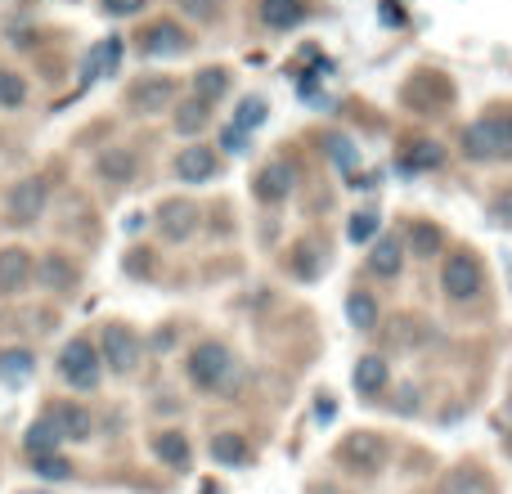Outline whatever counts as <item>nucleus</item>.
<instances>
[{
    "instance_id": "f257e3e1",
    "label": "nucleus",
    "mask_w": 512,
    "mask_h": 494,
    "mask_svg": "<svg viewBox=\"0 0 512 494\" xmlns=\"http://www.w3.org/2000/svg\"><path fill=\"white\" fill-rule=\"evenodd\" d=\"M463 153L477 162H508L512 158V117H486L463 131Z\"/></svg>"
},
{
    "instance_id": "f03ea898",
    "label": "nucleus",
    "mask_w": 512,
    "mask_h": 494,
    "mask_svg": "<svg viewBox=\"0 0 512 494\" xmlns=\"http://www.w3.org/2000/svg\"><path fill=\"white\" fill-rule=\"evenodd\" d=\"M337 463L351 468L355 477H373L387 463V441L378 432H346L342 445H337Z\"/></svg>"
},
{
    "instance_id": "7ed1b4c3",
    "label": "nucleus",
    "mask_w": 512,
    "mask_h": 494,
    "mask_svg": "<svg viewBox=\"0 0 512 494\" xmlns=\"http://www.w3.org/2000/svg\"><path fill=\"white\" fill-rule=\"evenodd\" d=\"M234 373V355H230V346L225 342H203L194 355H189V378L198 382V387H221L225 378Z\"/></svg>"
},
{
    "instance_id": "20e7f679",
    "label": "nucleus",
    "mask_w": 512,
    "mask_h": 494,
    "mask_svg": "<svg viewBox=\"0 0 512 494\" xmlns=\"http://www.w3.org/2000/svg\"><path fill=\"white\" fill-rule=\"evenodd\" d=\"M59 373H63V382H72V387L90 391V387L99 382V351L86 342V337H77V342L63 346V355H59Z\"/></svg>"
},
{
    "instance_id": "39448f33",
    "label": "nucleus",
    "mask_w": 512,
    "mask_h": 494,
    "mask_svg": "<svg viewBox=\"0 0 512 494\" xmlns=\"http://www.w3.org/2000/svg\"><path fill=\"white\" fill-rule=\"evenodd\" d=\"M441 288H445V297H454V301H472V297H477V292H481V265H477V256L454 252L450 261H445Z\"/></svg>"
},
{
    "instance_id": "423d86ee",
    "label": "nucleus",
    "mask_w": 512,
    "mask_h": 494,
    "mask_svg": "<svg viewBox=\"0 0 512 494\" xmlns=\"http://www.w3.org/2000/svg\"><path fill=\"white\" fill-rule=\"evenodd\" d=\"M50 427L59 432V441H90V436H95V418H90V409L77 405V400L54 405L50 409Z\"/></svg>"
},
{
    "instance_id": "0eeeda50",
    "label": "nucleus",
    "mask_w": 512,
    "mask_h": 494,
    "mask_svg": "<svg viewBox=\"0 0 512 494\" xmlns=\"http://www.w3.org/2000/svg\"><path fill=\"white\" fill-rule=\"evenodd\" d=\"M9 221L14 225H32L41 221L45 212V180H18L14 189H9Z\"/></svg>"
},
{
    "instance_id": "6e6552de",
    "label": "nucleus",
    "mask_w": 512,
    "mask_h": 494,
    "mask_svg": "<svg viewBox=\"0 0 512 494\" xmlns=\"http://www.w3.org/2000/svg\"><path fill=\"white\" fill-rule=\"evenodd\" d=\"M171 95H176V86H171V77H140L131 90H126V104L135 108V113H162V108L171 104Z\"/></svg>"
},
{
    "instance_id": "1a4fd4ad",
    "label": "nucleus",
    "mask_w": 512,
    "mask_h": 494,
    "mask_svg": "<svg viewBox=\"0 0 512 494\" xmlns=\"http://www.w3.org/2000/svg\"><path fill=\"white\" fill-rule=\"evenodd\" d=\"M158 225H162V234H167L171 243L189 239V234L198 230V207L189 203V198H167V203L158 207Z\"/></svg>"
},
{
    "instance_id": "9d476101",
    "label": "nucleus",
    "mask_w": 512,
    "mask_h": 494,
    "mask_svg": "<svg viewBox=\"0 0 512 494\" xmlns=\"http://www.w3.org/2000/svg\"><path fill=\"white\" fill-rule=\"evenodd\" d=\"M104 360H108V369H117V373H131L135 364H140V346H135V337H131V328H104Z\"/></svg>"
},
{
    "instance_id": "9b49d317",
    "label": "nucleus",
    "mask_w": 512,
    "mask_h": 494,
    "mask_svg": "<svg viewBox=\"0 0 512 494\" xmlns=\"http://www.w3.org/2000/svg\"><path fill=\"white\" fill-rule=\"evenodd\" d=\"M27 279H32V256L23 252V247H5L0 252V292H23Z\"/></svg>"
},
{
    "instance_id": "f8f14e48",
    "label": "nucleus",
    "mask_w": 512,
    "mask_h": 494,
    "mask_svg": "<svg viewBox=\"0 0 512 494\" xmlns=\"http://www.w3.org/2000/svg\"><path fill=\"white\" fill-rule=\"evenodd\" d=\"M292 185H297V171H292V162H270V167L256 176V194H261L265 203H279V198H288Z\"/></svg>"
},
{
    "instance_id": "ddd939ff",
    "label": "nucleus",
    "mask_w": 512,
    "mask_h": 494,
    "mask_svg": "<svg viewBox=\"0 0 512 494\" xmlns=\"http://www.w3.org/2000/svg\"><path fill=\"white\" fill-rule=\"evenodd\" d=\"M176 176L189 180V185H198V180H212V176H216V153L203 149V144H194V149H180Z\"/></svg>"
},
{
    "instance_id": "4468645a",
    "label": "nucleus",
    "mask_w": 512,
    "mask_h": 494,
    "mask_svg": "<svg viewBox=\"0 0 512 494\" xmlns=\"http://www.w3.org/2000/svg\"><path fill=\"white\" fill-rule=\"evenodd\" d=\"M140 41H144V54H185L189 36L180 32L176 23H153L149 32L140 36Z\"/></svg>"
},
{
    "instance_id": "2eb2a0df",
    "label": "nucleus",
    "mask_w": 512,
    "mask_h": 494,
    "mask_svg": "<svg viewBox=\"0 0 512 494\" xmlns=\"http://www.w3.org/2000/svg\"><path fill=\"white\" fill-rule=\"evenodd\" d=\"M306 18V5L301 0H261V23L274 27V32H288Z\"/></svg>"
},
{
    "instance_id": "dca6fc26",
    "label": "nucleus",
    "mask_w": 512,
    "mask_h": 494,
    "mask_svg": "<svg viewBox=\"0 0 512 494\" xmlns=\"http://www.w3.org/2000/svg\"><path fill=\"white\" fill-rule=\"evenodd\" d=\"M405 243H409V252H414L418 261H427V256H441V252H445V234L436 230L432 221H414V225H409Z\"/></svg>"
},
{
    "instance_id": "f3484780",
    "label": "nucleus",
    "mask_w": 512,
    "mask_h": 494,
    "mask_svg": "<svg viewBox=\"0 0 512 494\" xmlns=\"http://www.w3.org/2000/svg\"><path fill=\"white\" fill-rule=\"evenodd\" d=\"M99 176H104L108 185H126V180L135 176V153L104 149V153H99Z\"/></svg>"
},
{
    "instance_id": "a211bd4d",
    "label": "nucleus",
    "mask_w": 512,
    "mask_h": 494,
    "mask_svg": "<svg viewBox=\"0 0 512 494\" xmlns=\"http://www.w3.org/2000/svg\"><path fill=\"white\" fill-rule=\"evenodd\" d=\"M382 387H387V360L364 355V360L355 364V391H360V396H378Z\"/></svg>"
},
{
    "instance_id": "6ab92c4d",
    "label": "nucleus",
    "mask_w": 512,
    "mask_h": 494,
    "mask_svg": "<svg viewBox=\"0 0 512 494\" xmlns=\"http://www.w3.org/2000/svg\"><path fill=\"white\" fill-rule=\"evenodd\" d=\"M36 369L32 351H23V346H14V351H0V382H9V387H18V382H27Z\"/></svg>"
},
{
    "instance_id": "aec40b11",
    "label": "nucleus",
    "mask_w": 512,
    "mask_h": 494,
    "mask_svg": "<svg viewBox=\"0 0 512 494\" xmlns=\"http://www.w3.org/2000/svg\"><path fill=\"white\" fill-rule=\"evenodd\" d=\"M41 283H45V288H54V292H68L72 283H77V270H72L68 256L50 252V256L41 261Z\"/></svg>"
},
{
    "instance_id": "412c9836",
    "label": "nucleus",
    "mask_w": 512,
    "mask_h": 494,
    "mask_svg": "<svg viewBox=\"0 0 512 494\" xmlns=\"http://www.w3.org/2000/svg\"><path fill=\"white\" fill-rule=\"evenodd\" d=\"M153 454H158L167 468H176V472L189 468V441L180 432H162L158 441H153Z\"/></svg>"
},
{
    "instance_id": "4be33fe9",
    "label": "nucleus",
    "mask_w": 512,
    "mask_h": 494,
    "mask_svg": "<svg viewBox=\"0 0 512 494\" xmlns=\"http://www.w3.org/2000/svg\"><path fill=\"white\" fill-rule=\"evenodd\" d=\"M369 265H373V274H378V279H396L400 265H405V256H400V243L396 239H378V247H373V256H369Z\"/></svg>"
},
{
    "instance_id": "5701e85b",
    "label": "nucleus",
    "mask_w": 512,
    "mask_h": 494,
    "mask_svg": "<svg viewBox=\"0 0 512 494\" xmlns=\"http://www.w3.org/2000/svg\"><path fill=\"white\" fill-rule=\"evenodd\" d=\"M117 59H122V41H117V36H108V41H99L95 50H90L86 77H108V72L117 68Z\"/></svg>"
},
{
    "instance_id": "b1692460",
    "label": "nucleus",
    "mask_w": 512,
    "mask_h": 494,
    "mask_svg": "<svg viewBox=\"0 0 512 494\" xmlns=\"http://www.w3.org/2000/svg\"><path fill=\"white\" fill-rule=\"evenodd\" d=\"M441 494H495V486H490L486 472H477V468H459V472H454V477L441 486Z\"/></svg>"
},
{
    "instance_id": "393cba45",
    "label": "nucleus",
    "mask_w": 512,
    "mask_h": 494,
    "mask_svg": "<svg viewBox=\"0 0 512 494\" xmlns=\"http://www.w3.org/2000/svg\"><path fill=\"white\" fill-rule=\"evenodd\" d=\"M212 459L225 463V468H239V463H248V441H243V436H234V432H221L212 441Z\"/></svg>"
},
{
    "instance_id": "a878e982",
    "label": "nucleus",
    "mask_w": 512,
    "mask_h": 494,
    "mask_svg": "<svg viewBox=\"0 0 512 494\" xmlns=\"http://www.w3.org/2000/svg\"><path fill=\"white\" fill-rule=\"evenodd\" d=\"M225 90H230V72H225V68H203L194 77V99H203V104L221 99Z\"/></svg>"
},
{
    "instance_id": "bb28decb",
    "label": "nucleus",
    "mask_w": 512,
    "mask_h": 494,
    "mask_svg": "<svg viewBox=\"0 0 512 494\" xmlns=\"http://www.w3.org/2000/svg\"><path fill=\"white\" fill-rule=\"evenodd\" d=\"M346 315H351L355 328H378V301L369 292H351L346 297Z\"/></svg>"
},
{
    "instance_id": "cd10ccee",
    "label": "nucleus",
    "mask_w": 512,
    "mask_h": 494,
    "mask_svg": "<svg viewBox=\"0 0 512 494\" xmlns=\"http://www.w3.org/2000/svg\"><path fill=\"white\" fill-rule=\"evenodd\" d=\"M23 445H27V454H32V459H36V454H50L54 445H59V432L50 427V418H41V423L27 427V441Z\"/></svg>"
},
{
    "instance_id": "c85d7f7f",
    "label": "nucleus",
    "mask_w": 512,
    "mask_h": 494,
    "mask_svg": "<svg viewBox=\"0 0 512 494\" xmlns=\"http://www.w3.org/2000/svg\"><path fill=\"white\" fill-rule=\"evenodd\" d=\"M265 113H270V108H265V99L248 95L239 108H234V126H239V131H256V126L265 122Z\"/></svg>"
},
{
    "instance_id": "c756f323",
    "label": "nucleus",
    "mask_w": 512,
    "mask_h": 494,
    "mask_svg": "<svg viewBox=\"0 0 512 494\" xmlns=\"http://www.w3.org/2000/svg\"><path fill=\"white\" fill-rule=\"evenodd\" d=\"M203 126H207V104L203 99H189V104L176 113V131L180 135H198Z\"/></svg>"
},
{
    "instance_id": "7c9ffc66",
    "label": "nucleus",
    "mask_w": 512,
    "mask_h": 494,
    "mask_svg": "<svg viewBox=\"0 0 512 494\" xmlns=\"http://www.w3.org/2000/svg\"><path fill=\"white\" fill-rule=\"evenodd\" d=\"M32 468H36V477H45V481H68V477H72V463L59 459L54 450H50V454H36Z\"/></svg>"
},
{
    "instance_id": "2f4dec72",
    "label": "nucleus",
    "mask_w": 512,
    "mask_h": 494,
    "mask_svg": "<svg viewBox=\"0 0 512 494\" xmlns=\"http://www.w3.org/2000/svg\"><path fill=\"white\" fill-rule=\"evenodd\" d=\"M441 162H445L441 144H414V149H409V158H405V167L409 171H432V167H441Z\"/></svg>"
},
{
    "instance_id": "473e14b6",
    "label": "nucleus",
    "mask_w": 512,
    "mask_h": 494,
    "mask_svg": "<svg viewBox=\"0 0 512 494\" xmlns=\"http://www.w3.org/2000/svg\"><path fill=\"white\" fill-rule=\"evenodd\" d=\"M27 99V81L18 72H0V108H18Z\"/></svg>"
},
{
    "instance_id": "72a5a7b5",
    "label": "nucleus",
    "mask_w": 512,
    "mask_h": 494,
    "mask_svg": "<svg viewBox=\"0 0 512 494\" xmlns=\"http://www.w3.org/2000/svg\"><path fill=\"white\" fill-rule=\"evenodd\" d=\"M373 234H378V216H373V212L351 216V243H369Z\"/></svg>"
},
{
    "instance_id": "f704fd0d",
    "label": "nucleus",
    "mask_w": 512,
    "mask_h": 494,
    "mask_svg": "<svg viewBox=\"0 0 512 494\" xmlns=\"http://www.w3.org/2000/svg\"><path fill=\"white\" fill-rule=\"evenodd\" d=\"M221 149H225V153H243V149H248V131H239V126H225Z\"/></svg>"
},
{
    "instance_id": "c9c22d12",
    "label": "nucleus",
    "mask_w": 512,
    "mask_h": 494,
    "mask_svg": "<svg viewBox=\"0 0 512 494\" xmlns=\"http://www.w3.org/2000/svg\"><path fill=\"white\" fill-rule=\"evenodd\" d=\"M180 5H185V14H194V18H216V0H180Z\"/></svg>"
},
{
    "instance_id": "e433bc0d",
    "label": "nucleus",
    "mask_w": 512,
    "mask_h": 494,
    "mask_svg": "<svg viewBox=\"0 0 512 494\" xmlns=\"http://www.w3.org/2000/svg\"><path fill=\"white\" fill-rule=\"evenodd\" d=\"M104 9L108 14H140L144 0H104Z\"/></svg>"
},
{
    "instance_id": "4c0bfd02",
    "label": "nucleus",
    "mask_w": 512,
    "mask_h": 494,
    "mask_svg": "<svg viewBox=\"0 0 512 494\" xmlns=\"http://www.w3.org/2000/svg\"><path fill=\"white\" fill-rule=\"evenodd\" d=\"M495 216H499L504 225H512V189H504V194L495 198Z\"/></svg>"
},
{
    "instance_id": "58836bf2",
    "label": "nucleus",
    "mask_w": 512,
    "mask_h": 494,
    "mask_svg": "<svg viewBox=\"0 0 512 494\" xmlns=\"http://www.w3.org/2000/svg\"><path fill=\"white\" fill-rule=\"evenodd\" d=\"M333 158H337V167H355L351 144H333Z\"/></svg>"
},
{
    "instance_id": "ea45409f",
    "label": "nucleus",
    "mask_w": 512,
    "mask_h": 494,
    "mask_svg": "<svg viewBox=\"0 0 512 494\" xmlns=\"http://www.w3.org/2000/svg\"><path fill=\"white\" fill-rule=\"evenodd\" d=\"M23 494H41V490H23Z\"/></svg>"
}]
</instances>
